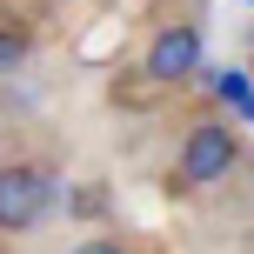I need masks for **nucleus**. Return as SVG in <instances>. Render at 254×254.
<instances>
[{"instance_id": "423d86ee", "label": "nucleus", "mask_w": 254, "mask_h": 254, "mask_svg": "<svg viewBox=\"0 0 254 254\" xmlns=\"http://www.w3.org/2000/svg\"><path fill=\"white\" fill-rule=\"evenodd\" d=\"M67 254H127V241H114V234H87V241H74Z\"/></svg>"}, {"instance_id": "f257e3e1", "label": "nucleus", "mask_w": 254, "mask_h": 254, "mask_svg": "<svg viewBox=\"0 0 254 254\" xmlns=\"http://www.w3.org/2000/svg\"><path fill=\"white\" fill-rule=\"evenodd\" d=\"M234 167H241V134H234V121H228V114L188 121V134H181V161H174V188H181V194L221 188Z\"/></svg>"}, {"instance_id": "f03ea898", "label": "nucleus", "mask_w": 254, "mask_h": 254, "mask_svg": "<svg viewBox=\"0 0 254 254\" xmlns=\"http://www.w3.org/2000/svg\"><path fill=\"white\" fill-rule=\"evenodd\" d=\"M54 167L47 161H7L0 167V234H27V228H40L47 221V207H54Z\"/></svg>"}, {"instance_id": "39448f33", "label": "nucleus", "mask_w": 254, "mask_h": 254, "mask_svg": "<svg viewBox=\"0 0 254 254\" xmlns=\"http://www.w3.org/2000/svg\"><path fill=\"white\" fill-rule=\"evenodd\" d=\"M254 94V80H248V67H221V80H214V101H228V107H241Z\"/></svg>"}, {"instance_id": "0eeeda50", "label": "nucleus", "mask_w": 254, "mask_h": 254, "mask_svg": "<svg viewBox=\"0 0 254 254\" xmlns=\"http://www.w3.org/2000/svg\"><path fill=\"white\" fill-rule=\"evenodd\" d=\"M248 80H254V61H248Z\"/></svg>"}, {"instance_id": "7ed1b4c3", "label": "nucleus", "mask_w": 254, "mask_h": 254, "mask_svg": "<svg viewBox=\"0 0 254 254\" xmlns=\"http://www.w3.org/2000/svg\"><path fill=\"white\" fill-rule=\"evenodd\" d=\"M201 54H207L201 27L194 20H167V27H154L147 47H140V74H147L154 87H188V80L201 74Z\"/></svg>"}, {"instance_id": "20e7f679", "label": "nucleus", "mask_w": 254, "mask_h": 254, "mask_svg": "<svg viewBox=\"0 0 254 254\" xmlns=\"http://www.w3.org/2000/svg\"><path fill=\"white\" fill-rule=\"evenodd\" d=\"M27 54H34V40H27L20 27H0V80H7V74H20V67H27Z\"/></svg>"}]
</instances>
